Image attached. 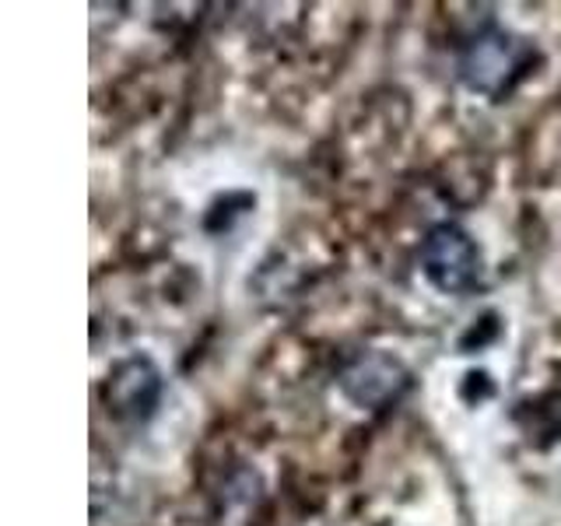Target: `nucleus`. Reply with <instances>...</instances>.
I'll use <instances>...</instances> for the list:
<instances>
[{
    "label": "nucleus",
    "instance_id": "obj_1",
    "mask_svg": "<svg viewBox=\"0 0 561 526\" xmlns=\"http://www.w3.org/2000/svg\"><path fill=\"white\" fill-rule=\"evenodd\" d=\"M534 60L537 49L530 43L488 18L456 49V78L463 81L467 92L499 102L530 75Z\"/></svg>",
    "mask_w": 561,
    "mask_h": 526
},
{
    "label": "nucleus",
    "instance_id": "obj_2",
    "mask_svg": "<svg viewBox=\"0 0 561 526\" xmlns=\"http://www.w3.org/2000/svg\"><path fill=\"white\" fill-rule=\"evenodd\" d=\"M421 274L443 295H473L484 288V253L463 225L438 221L421 239Z\"/></svg>",
    "mask_w": 561,
    "mask_h": 526
},
{
    "label": "nucleus",
    "instance_id": "obj_3",
    "mask_svg": "<svg viewBox=\"0 0 561 526\" xmlns=\"http://www.w3.org/2000/svg\"><path fill=\"white\" fill-rule=\"evenodd\" d=\"M414 373L393 351L362 347L347 355L337 368V390L358 411H386L411 393Z\"/></svg>",
    "mask_w": 561,
    "mask_h": 526
},
{
    "label": "nucleus",
    "instance_id": "obj_4",
    "mask_svg": "<svg viewBox=\"0 0 561 526\" xmlns=\"http://www.w3.org/2000/svg\"><path fill=\"white\" fill-rule=\"evenodd\" d=\"M162 397H165L162 368L154 365L151 355H140V351L119 358L102 382V403L119 425L145 428L158 414V408H162Z\"/></svg>",
    "mask_w": 561,
    "mask_h": 526
}]
</instances>
